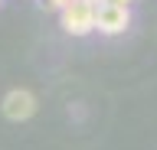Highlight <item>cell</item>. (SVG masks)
Segmentation results:
<instances>
[{"label": "cell", "instance_id": "obj_1", "mask_svg": "<svg viewBox=\"0 0 157 150\" xmlns=\"http://www.w3.org/2000/svg\"><path fill=\"white\" fill-rule=\"evenodd\" d=\"M62 26L72 36H85L95 30V3L92 0H72L69 7H62Z\"/></svg>", "mask_w": 157, "mask_h": 150}, {"label": "cell", "instance_id": "obj_2", "mask_svg": "<svg viewBox=\"0 0 157 150\" xmlns=\"http://www.w3.org/2000/svg\"><path fill=\"white\" fill-rule=\"evenodd\" d=\"M131 26V10L115 3H95V30L105 36H118Z\"/></svg>", "mask_w": 157, "mask_h": 150}, {"label": "cell", "instance_id": "obj_3", "mask_svg": "<svg viewBox=\"0 0 157 150\" xmlns=\"http://www.w3.org/2000/svg\"><path fill=\"white\" fill-rule=\"evenodd\" d=\"M0 111H3L7 121H26V118H33V111H36V98H33V91H26V88H13V91L3 95Z\"/></svg>", "mask_w": 157, "mask_h": 150}, {"label": "cell", "instance_id": "obj_4", "mask_svg": "<svg viewBox=\"0 0 157 150\" xmlns=\"http://www.w3.org/2000/svg\"><path fill=\"white\" fill-rule=\"evenodd\" d=\"M72 0H39V7L43 10H62V7H69Z\"/></svg>", "mask_w": 157, "mask_h": 150}, {"label": "cell", "instance_id": "obj_5", "mask_svg": "<svg viewBox=\"0 0 157 150\" xmlns=\"http://www.w3.org/2000/svg\"><path fill=\"white\" fill-rule=\"evenodd\" d=\"M101 3H115V7H131L134 0H101Z\"/></svg>", "mask_w": 157, "mask_h": 150}, {"label": "cell", "instance_id": "obj_6", "mask_svg": "<svg viewBox=\"0 0 157 150\" xmlns=\"http://www.w3.org/2000/svg\"><path fill=\"white\" fill-rule=\"evenodd\" d=\"M92 3H101V0H92Z\"/></svg>", "mask_w": 157, "mask_h": 150}]
</instances>
